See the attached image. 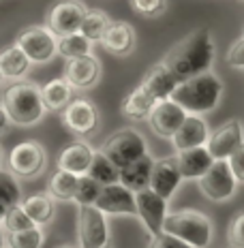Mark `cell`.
Listing matches in <instances>:
<instances>
[{"instance_id": "cell-1", "label": "cell", "mask_w": 244, "mask_h": 248, "mask_svg": "<svg viewBox=\"0 0 244 248\" xmlns=\"http://www.w3.org/2000/svg\"><path fill=\"white\" fill-rule=\"evenodd\" d=\"M176 77V81H184L189 77L210 71L214 62V41L208 28H197L174 43L165 58L161 60Z\"/></svg>"}, {"instance_id": "cell-2", "label": "cell", "mask_w": 244, "mask_h": 248, "mask_svg": "<svg viewBox=\"0 0 244 248\" xmlns=\"http://www.w3.org/2000/svg\"><path fill=\"white\" fill-rule=\"evenodd\" d=\"M223 96V81L221 77L212 71L199 73L195 77H189L184 81H178L169 99L178 103L186 113H195V116H204L216 109Z\"/></svg>"}, {"instance_id": "cell-3", "label": "cell", "mask_w": 244, "mask_h": 248, "mask_svg": "<svg viewBox=\"0 0 244 248\" xmlns=\"http://www.w3.org/2000/svg\"><path fill=\"white\" fill-rule=\"evenodd\" d=\"M0 105L7 111L9 122L19 126L37 124L45 113V105L41 99V88L33 81H15L2 92Z\"/></svg>"}, {"instance_id": "cell-4", "label": "cell", "mask_w": 244, "mask_h": 248, "mask_svg": "<svg viewBox=\"0 0 244 248\" xmlns=\"http://www.w3.org/2000/svg\"><path fill=\"white\" fill-rule=\"evenodd\" d=\"M163 231L176 235L193 248H208L212 242V223L199 210H178L167 212Z\"/></svg>"}, {"instance_id": "cell-5", "label": "cell", "mask_w": 244, "mask_h": 248, "mask_svg": "<svg viewBox=\"0 0 244 248\" xmlns=\"http://www.w3.org/2000/svg\"><path fill=\"white\" fill-rule=\"evenodd\" d=\"M101 152L120 169L131 165L133 161H137V158H142L144 154H148V150H146V139H144L142 133L133 126H127L116 131L112 137H107Z\"/></svg>"}, {"instance_id": "cell-6", "label": "cell", "mask_w": 244, "mask_h": 248, "mask_svg": "<svg viewBox=\"0 0 244 248\" xmlns=\"http://www.w3.org/2000/svg\"><path fill=\"white\" fill-rule=\"evenodd\" d=\"M77 240H80V248H105L110 242L107 218L95 205H80Z\"/></svg>"}, {"instance_id": "cell-7", "label": "cell", "mask_w": 244, "mask_h": 248, "mask_svg": "<svg viewBox=\"0 0 244 248\" xmlns=\"http://www.w3.org/2000/svg\"><path fill=\"white\" fill-rule=\"evenodd\" d=\"M56 43H58V37L51 32L48 26L24 28L15 39V45L28 56L30 62H37V64H43V62H49L54 58Z\"/></svg>"}, {"instance_id": "cell-8", "label": "cell", "mask_w": 244, "mask_h": 248, "mask_svg": "<svg viewBox=\"0 0 244 248\" xmlns=\"http://www.w3.org/2000/svg\"><path fill=\"white\" fill-rule=\"evenodd\" d=\"M197 186H199L201 195L210 201H227L229 197H233L238 188V182L233 178L231 169H229V163L227 161H214L212 167L197 180Z\"/></svg>"}, {"instance_id": "cell-9", "label": "cell", "mask_w": 244, "mask_h": 248, "mask_svg": "<svg viewBox=\"0 0 244 248\" xmlns=\"http://www.w3.org/2000/svg\"><path fill=\"white\" fill-rule=\"evenodd\" d=\"M244 143V128L240 120H227L223 122L219 128L208 135L206 150L210 152V156L214 161H227L238 148Z\"/></svg>"}, {"instance_id": "cell-10", "label": "cell", "mask_w": 244, "mask_h": 248, "mask_svg": "<svg viewBox=\"0 0 244 248\" xmlns=\"http://www.w3.org/2000/svg\"><path fill=\"white\" fill-rule=\"evenodd\" d=\"M45 169V150L37 141H22L9 152V171L19 178H34Z\"/></svg>"}, {"instance_id": "cell-11", "label": "cell", "mask_w": 244, "mask_h": 248, "mask_svg": "<svg viewBox=\"0 0 244 248\" xmlns=\"http://www.w3.org/2000/svg\"><path fill=\"white\" fill-rule=\"evenodd\" d=\"M88 9L80 0H60L48 13V28L56 37L80 32V26L84 22V15Z\"/></svg>"}, {"instance_id": "cell-12", "label": "cell", "mask_w": 244, "mask_h": 248, "mask_svg": "<svg viewBox=\"0 0 244 248\" xmlns=\"http://www.w3.org/2000/svg\"><path fill=\"white\" fill-rule=\"evenodd\" d=\"M135 205H137V218L148 229V233H161L167 216V199L157 195L152 188H144L135 193Z\"/></svg>"}, {"instance_id": "cell-13", "label": "cell", "mask_w": 244, "mask_h": 248, "mask_svg": "<svg viewBox=\"0 0 244 248\" xmlns=\"http://www.w3.org/2000/svg\"><path fill=\"white\" fill-rule=\"evenodd\" d=\"M62 124L73 135H92L98 128V109L86 99H73L62 109Z\"/></svg>"}, {"instance_id": "cell-14", "label": "cell", "mask_w": 244, "mask_h": 248, "mask_svg": "<svg viewBox=\"0 0 244 248\" xmlns=\"http://www.w3.org/2000/svg\"><path fill=\"white\" fill-rule=\"evenodd\" d=\"M95 208H98L103 214H127L137 216V205H135V193L129 190L120 182L101 186V193L95 201Z\"/></svg>"}, {"instance_id": "cell-15", "label": "cell", "mask_w": 244, "mask_h": 248, "mask_svg": "<svg viewBox=\"0 0 244 248\" xmlns=\"http://www.w3.org/2000/svg\"><path fill=\"white\" fill-rule=\"evenodd\" d=\"M186 111L178 103H174L171 99H163L157 101L154 107L148 113V124L159 137L163 139H171L174 133L178 131V126L184 122Z\"/></svg>"}, {"instance_id": "cell-16", "label": "cell", "mask_w": 244, "mask_h": 248, "mask_svg": "<svg viewBox=\"0 0 244 248\" xmlns=\"http://www.w3.org/2000/svg\"><path fill=\"white\" fill-rule=\"evenodd\" d=\"M98 77H101V62L92 54L66 60L65 79L73 90H90L97 86Z\"/></svg>"}, {"instance_id": "cell-17", "label": "cell", "mask_w": 244, "mask_h": 248, "mask_svg": "<svg viewBox=\"0 0 244 248\" xmlns=\"http://www.w3.org/2000/svg\"><path fill=\"white\" fill-rule=\"evenodd\" d=\"M180 184H182V175L178 171V165H176L174 156L161 158V161L152 163V173H150L148 188H152L163 199H169Z\"/></svg>"}, {"instance_id": "cell-18", "label": "cell", "mask_w": 244, "mask_h": 248, "mask_svg": "<svg viewBox=\"0 0 244 248\" xmlns=\"http://www.w3.org/2000/svg\"><path fill=\"white\" fill-rule=\"evenodd\" d=\"M208 135H210V128H208L204 118L195 116V113H186L184 122L180 124L178 131L171 137V143H174V148L178 150V152H182V150L206 146Z\"/></svg>"}, {"instance_id": "cell-19", "label": "cell", "mask_w": 244, "mask_h": 248, "mask_svg": "<svg viewBox=\"0 0 244 248\" xmlns=\"http://www.w3.org/2000/svg\"><path fill=\"white\" fill-rule=\"evenodd\" d=\"M98 43L114 56H129L135 49V30L131 24L116 19L110 22Z\"/></svg>"}, {"instance_id": "cell-20", "label": "cell", "mask_w": 244, "mask_h": 248, "mask_svg": "<svg viewBox=\"0 0 244 248\" xmlns=\"http://www.w3.org/2000/svg\"><path fill=\"white\" fill-rule=\"evenodd\" d=\"M174 158H176V165H178V171L182 175V180H199L212 167V163H214V158L210 156L206 146L182 150Z\"/></svg>"}, {"instance_id": "cell-21", "label": "cell", "mask_w": 244, "mask_h": 248, "mask_svg": "<svg viewBox=\"0 0 244 248\" xmlns=\"http://www.w3.org/2000/svg\"><path fill=\"white\" fill-rule=\"evenodd\" d=\"M92 156H95V150L86 141H73L62 148V152L58 154V169H65L75 175H86Z\"/></svg>"}, {"instance_id": "cell-22", "label": "cell", "mask_w": 244, "mask_h": 248, "mask_svg": "<svg viewBox=\"0 0 244 248\" xmlns=\"http://www.w3.org/2000/svg\"><path fill=\"white\" fill-rule=\"evenodd\" d=\"M139 84L146 88L157 101H163V99H169V94L174 92L178 81H176V77L169 73V69L163 62H157V64H152L146 73H144Z\"/></svg>"}, {"instance_id": "cell-23", "label": "cell", "mask_w": 244, "mask_h": 248, "mask_svg": "<svg viewBox=\"0 0 244 248\" xmlns=\"http://www.w3.org/2000/svg\"><path fill=\"white\" fill-rule=\"evenodd\" d=\"M152 163L154 158L150 154H144L142 158L133 161L127 167H120V175H118V182L122 186H127L129 190L137 193V190L148 188L150 184V173H152Z\"/></svg>"}, {"instance_id": "cell-24", "label": "cell", "mask_w": 244, "mask_h": 248, "mask_svg": "<svg viewBox=\"0 0 244 248\" xmlns=\"http://www.w3.org/2000/svg\"><path fill=\"white\" fill-rule=\"evenodd\" d=\"M154 103H157V99H154L146 88L139 84L135 90H131L122 99L120 113L127 116V118H133V120H144V118H148V113L154 107Z\"/></svg>"}, {"instance_id": "cell-25", "label": "cell", "mask_w": 244, "mask_h": 248, "mask_svg": "<svg viewBox=\"0 0 244 248\" xmlns=\"http://www.w3.org/2000/svg\"><path fill=\"white\" fill-rule=\"evenodd\" d=\"M41 99H43L45 111H62L71 101H73V88L65 77L51 79L45 86H41Z\"/></svg>"}, {"instance_id": "cell-26", "label": "cell", "mask_w": 244, "mask_h": 248, "mask_svg": "<svg viewBox=\"0 0 244 248\" xmlns=\"http://www.w3.org/2000/svg\"><path fill=\"white\" fill-rule=\"evenodd\" d=\"M22 208H24L26 214H28V218L37 227L49 225L51 218H54V212H56L54 199L49 197V193L30 195V197H26L22 201Z\"/></svg>"}, {"instance_id": "cell-27", "label": "cell", "mask_w": 244, "mask_h": 248, "mask_svg": "<svg viewBox=\"0 0 244 248\" xmlns=\"http://www.w3.org/2000/svg\"><path fill=\"white\" fill-rule=\"evenodd\" d=\"M30 58L24 54L17 45H11V47L0 51V71H2L4 79H19L28 73L30 69Z\"/></svg>"}, {"instance_id": "cell-28", "label": "cell", "mask_w": 244, "mask_h": 248, "mask_svg": "<svg viewBox=\"0 0 244 248\" xmlns=\"http://www.w3.org/2000/svg\"><path fill=\"white\" fill-rule=\"evenodd\" d=\"M77 180H80V175L69 173L65 169L54 171V175L49 178V197L58 201H71L75 197Z\"/></svg>"}, {"instance_id": "cell-29", "label": "cell", "mask_w": 244, "mask_h": 248, "mask_svg": "<svg viewBox=\"0 0 244 248\" xmlns=\"http://www.w3.org/2000/svg\"><path fill=\"white\" fill-rule=\"evenodd\" d=\"M56 54H60L62 58H66V60L80 58V56L92 54V43L81 32L65 34V37H58V43H56Z\"/></svg>"}, {"instance_id": "cell-30", "label": "cell", "mask_w": 244, "mask_h": 248, "mask_svg": "<svg viewBox=\"0 0 244 248\" xmlns=\"http://www.w3.org/2000/svg\"><path fill=\"white\" fill-rule=\"evenodd\" d=\"M86 175H90L95 182H98L101 186H105V184L118 182L120 169H118L116 165H114L110 158H107L105 154L98 150V152H95V156H92V163H90V167H88V173Z\"/></svg>"}, {"instance_id": "cell-31", "label": "cell", "mask_w": 244, "mask_h": 248, "mask_svg": "<svg viewBox=\"0 0 244 248\" xmlns=\"http://www.w3.org/2000/svg\"><path fill=\"white\" fill-rule=\"evenodd\" d=\"M19 201H22V188H19L15 175L11 171H2L0 169V218L13 205H17Z\"/></svg>"}, {"instance_id": "cell-32", "label": "cell", "mask_w": 244, "mask_h": 248, "mask_svg": "<svg viewBox=\"0 0 244 248\" xmlns=\"http://www.w3.org/2000/svg\"><path fill=\"white\" fill-rule=\"evenodd\" d=\"M110 22L112 19L105 11H101V9H90V11H86V15H84V22L80 26V32L84 34L90 43H97V41H101L103 32H105V28L110 26Z\"/></svg>"}, {"instance_id": "cell-33", "label": "cell", "mask_w": 244, "mask_h": 248, "mask_svg": "<svg viewBox=\"0 0 244 248\" xmlns=\"http://www.w3.org/2000/svg\"><path fill=\"white\" fill-rule=\"evenodd\" d=\"M7 246L9 248H41L43 246V231L41 227H30L24 231H7Z\"/></svg>"}, {"instance_id": "cell-34", "label": "cell", "mask_w": 244, "mask_h": 248, "mask_svg": "<svg viewBox=\"0 0 244 248\" xmlns=\"http://www.w3.org/2000/svg\"><path fill=\"white\" fill-rule=\"evenodd\" d=\"M98 193H101V184L95 182L90 175H80L73 201L77 205H95Z\"/></svg>"}, {"instance_id": "cell-35", "label": "cell", "mask_w": 244, "mask_h": 248, "mask_svg": "<svg viewBox=\"0 0 244 248\" xmlns=\"http://www.w3.org/2000/svg\"><path fill=\"white\" fill-rule=\"evenodd\" d=\"M2 227L9 231V233H13V231H24V229H30V227H37V225L28 218V214L24 212L22 203H17L2 216Z\"/></svg>"}, {"instance_id": "cell-36", "label": "cell", "mask_w": 244, "mask_h": 248, "mask_svg": "<svg viewBox=\"0 0 244 248\" xmlns=\"http://www.w3.org/2000/svg\"><path fill=\"white\" fill-rule=\"evenodd\" d=\"M135 13L146 15V17H159L167 9V0H131Z\"/></svg>"}, {"instance_id": "cell-37", "label": "cell", "mask_w": 244, "mask_h": 248, "mask_svg": "<svg viewBox=\"0 0 244 248\" xmlns=\"http://www.w3.org/2000/svg\"><path fill=\"white\" fill-rule=\"evenodd\" d=\"M227 240L233 248H244V210H240L231 218L229 227H227Z\"/></svg>"}, {"instance_id": "cell-38", "label": "cell", "mask_w": 244, "mask_h": 248, "mask_svg": "<svg viewBox=\"0 0 244 248\" xmlns=\"http://www.w3.org/2000/svg\"><path fill=\"white\" fill-rule=\"evenodd\" d=\"M148 248H193V246H189L186 242L178 240L176 235L167 233V231H161V233L152 235V242H150Z\"/></svg>"}, {"instance_id": "cell-39", "label": "cell", "mask_w": 244, "mask_h": 248, "mask_svg": "<svg viewBox=\"0 0 244 248\" xmlns=\"http://www.w3.org/2000/svg\"><path fill=\"white\" fill-rule=\"evenodd\" d=\"M227 163H229V169H231L233 178H236V182L244 184V143L227 158Z\"/></svg>"}, {"instance_id": "cell-40", "label": "cell", "mask_w": 244, "mask_h": 248, "mask_svg": "<svg viewBox=\"0 0 244 248\" xmlns=\"http://www.w3.org/2000/svg\"><path fill=\"white\" fill-rule=\"evenodd\" d=\"M227 62L233 69H244V37L233 41V45L227 51Z\"/></svg>"}, {"instance_id": "cell-41", "label": "cell", "mask_w": 244, "mask_h": 248, "mask_svg": "<svg viewBox=\"0 0 244 248\" xmlns=\"http://www.w3.org/2000/svg\"><path fill=\"white\" fill-rule=\"evenodd\" d=\"M7 122H9V118H7V111L2 109V105H0V131H2L4 126H7Z\"/></svg>"}, {"instance_id": "cell-42", "label": "cell", "mask_w": 244, "mask_h": 248, "mask_svg": "<svg viewBox=\"0 0 244 248\" xmlns=\"http://www.w3.org/2000/svg\"><path fill=\"white\" fill-rule=\"evenodd\" d=\"M4 246V227L0 225V248Z\"/></svg>"}, {"instance_id": "cell-43", "label": "cell", "mask_w": 244, "mask_h": 248, "mask_svg": "<svg viewBox=\"0 0 244 248\" xmlns=\"http://www.w3.org/2000/svg\"><path fill=\"white\" fill-rule=\"evenodd\" d=\"M2 79H4V77H2V71H0V84H2Z\"/></svg>"}, {"instance_id": "cell-44", "label": "cell", "mask_w": 244, "mask_h": 248, "mask_svg": "<svg viewBox=\"0 0 244 248\" xmlns=\"http://www.w3.org/2000/svg\"><path fill=\"white\" fill-rule=\"evenodd\" d=\"M56 248H73V246H56Z\"/></svg>"}, {"instance_id": "cell-45", "label": "cell", "mask_w": 244, "mask_h": 248, "mask_svg": "<svg viewBox=\"0 0 244 248\" xmlns=\"http://www.w3.org/2000/svg\"><path fill=\"white\" fill-rule=\"evenodd\" d=\"M0 158H2V152H0Z\"/></svg>"}, {"instance_id": "cell-46", "label": "cell", "mask_w": 244, "mask_h": 248, "mask_svg": "<svg viewBox=\"0 0 244 248\" xmlns=\"http://www.w3.org/2000/svg\"><path fill=\"white\" fill-rule=\"evenodd\" d=\"M227 248H233V246H227Z\"/></svg>"}, {"instance_id": "cell-47", "label": "cell", "mask_w": 244, "mask_h": 248, "mask_svg": "<svg viewBox=\"0 0 244 248\" xmlns=\"http://www.w3.org/2000/svg\"><path fill=\"white\" fill-rule=\"evenodd\" d=\"M105 248H112V246H105Z\"/></svg>"}, {"instance_id": "cell-48", "label": "cell", "mask_w": 244, "mask_h": 248, "mask_svg": "<svg viewBox=\"0 0 244 248\" xmlns=\"http://www.w3.org/2000/svg\"><path fill=\"white\" fill-rule=\"evenodd\" d=\"M242 37H244V32H242Z\"/></svg>"}, {"instance_id": "cell-49", "label": "cell", "mask_w": 244, "mask_h": 248, "mask_svg": "<svg viewBox=\"0 0 244 248\" xmlns=\"http://www.w3.org/2000/svg\"><path fill=\"white\" fill-rule=\"evenodd\" d=\"M242 2H244V0H242Z\"/></svg>"}]
</instances>
